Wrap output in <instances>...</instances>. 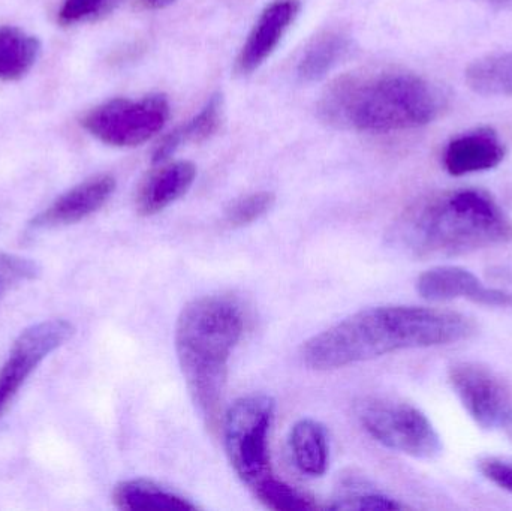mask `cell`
Returning <instances> with one entry per match:
<instances>
[{"mask_svg":"<svg viewBox=\"0 0 512 511\" xmlns=\"http://www.w3.org/2000/svg\"><path fill=\"white\" fill-rule=\"evenodd\" d=\"M505 155L507 149L498 132L486 126L453 138L445 147L442 161L451 176L459 177L493 170L504 161Z\"/></svg>","mask_w":512,"mask_h":511,"instance_id":"13","label":"cell"},{"mask_svg":"<svg viewBox=\"0 0 512 511\" xmlns=\"http://www.w3.org/2000/svg\"><path fill=\"white\" fill-rule=\"evenodd\" d=\"M114 191L116 179L110 174L92 177L60 195L50 207L33 218L30 227L42 230L83 221L102 209Z\"/></svg>","mask_w":512,"mask_h":511,"instance_id":"12","label":"cell"},{"mask_svg":"<svg viewBox=\"0 0 512 511\" xmlns=\"http://www.w3.org/2000/svg\"><path fill=\"white\" fill-rule=\"evenodd\" d=\"M364 431L387 449L421 461L442 453V440L429 417L417 407L390 399H366L357 405Z\"/></svg>","mask_w":512,"mask_h":511,"instance_id":"6","label":"cell"},{"mask_svg":"<svg viewBox=\"0 0 512 511\" xmlns=\"http://www.w3.org/2000/svg\"><path fill=\"white\" fill-rule=\"evenodd\" d=\"M417 291L429 302L466 299L484 306H507L512 300L510 294L487 287L474 273L457 266L427 270L418 278Z\"/></svg>","mask_w":512,"mask_h":511,"instance_id":"10","label":"cell"},{"mask_svg":"<svg viewBox=\"0 0 512 511\" xmlns=\"http://www.w3.org/2000/svg\"><path fill=\"white\" fill-rule=\"evenodd\" d=\"M252 491L267 509L276 511H310L318 509L309 495L282 482L276 476L267 477Z\"/></svg>","mask_w":512,"mask_h":511,"instance_id":"21","label":"cell"},{"mask_svg":"<svg viewBox=\"0 0 512 511\" xmlns=\"http://www.w3.org/2000/svg\"><path fill=\"white\" fill-rule=\"evenodd\" d=\"M466 83L484 96H512V51L490 54L466 69Z\"/></svg>","mask_w":512,"mask_h":511,"instance_id":"20","label":"cell"},{"mask_svg":"<svg viewBox=\"0 0 512 511\" xmlns=\"http://www.w3.org/2000/svg\"><path fill=\"white\" fill-rule=\"evenodd\" d=\"M352 42L349 36L342 32L325 33L316 39L306 53L301 57L297 66L298 80L301 83H316L327 77L342 60L351 53Z\"/></svg>","mask_w":512,"mask_h":511,"instance_id":"19","label":"cell"},{"mask_svg":"<svg viewBox=\"0 0 512 511\" xmlns=\"http://www.w3.org/2000/svg\"><path fill=\"white\" fill-rule=\"evenodd\" d=\"M36 36L14 26H0V81L23 78L41 56Z\"/></svg>","mask_w":512,"mask_h":511,"instance_id":"18","label":"cell"},{"mask_svg":"<svg viewBox=\"0 0 512 511\" xmlns=\"http://www.w3.org/2000/svg\"><path fill=\"white\" fill-rule=\"evenodd\" d=\"M478 470L489 482L512 494V462L499 458H483Z\"/></svg>","mask_w":512,"mask_h":511,"instance_id":"26","label":"cell"},{"mask_svg":"<svg viewBox=\"0 0 512 511\" xmlns=\"http://www.w3.org/2000/svg\"><path fill=\"white\" fill-rule=\"evenodd\" d=\"M445 98L438 87L406 72L369 80L343 78L328 89L321 113L328 122L361 132L387 134L420 128L438 119Z\"/></svg>","mask_w":512,"mask_h":511,"instance_id":"4","label":"cell"},{"mask_svg":"<svg viewBox=\"0 0 512 511\" xmlns=\"http://www.w3.org/2000/svg\"><path fill=\"white\" fill-rule=\"evenodd\" d=\"M448 378L457 398L478 426L487 431H510L512 396L490 369L478 363H454Z\"/></svg>","mask_w":512,"mask_h":511,"instance_id":"8","label":"cell"},{"mask_svg":"<svg viewBox=\"0 0 512 511\" xmlns=\"http://www.w3.org/2000/svg\"><path fill=\"white\" fill-rule=\"evenodd\" d=\"M168 119L170 102L156 93L141 99H111L90 110L81 123L108 146L137 147L159 134Z\"/></svg>","mask_w":512,"mask_h":511,"instance_id":"7","label":"cell"},{"mask_svg":"<svg viewBox=\"0 0 512 511\" xmlns=\"http://www.w3.org/2000/svg\"><path fill=\"white\" fill-rule=\"evenodd\" d=\"M38 273L39 266L35 261L15 257V255L0 254V294L12 285L35 279Z\"/></svg>","mask_w":512,"mask_h":511,"instance_id":"25","label":"cell"},{"mask_svg":"<svg viewBox=\"0 0 512 511\" xmlns=\"http://www.w3.org/2000/svg\"><path fill=\"white\" fill-rule=\"evenodd\" d=\"M197 179V167L189 161L165 162L153 171L137 194L140 215L152 216L188 194Z\"/></svg>","mask_w":512,"mask_h":511,"instance_id":"14","label":"cell"},{"mask_svg":"<svg viewBox=\"0 0 512 511\" xmlns=\"http://www.w3.org/2000/svg\"><path fill=\"white\" fill-rule=\"evenodd\" d=\"M245 332L242 309L227 297L192 300L176 324V353L195 410L207 426L221 414L231 354Z\"/></svg>","mask_w":512,"mask_h":511,"instance_id":"3","label":"cell"},{"mask_svg":"<svg viewBox=\"0 0 512 511\" xmlns=\"http://www.w3.org/2000/svg\"><path fill=\"white\" fill-rule=\"evenodd\" d=\"M388 239L411 257H459L512 242V219L489 192L457 189L412 206Z\"/></svg>","mask_w":512,"mask_h":511,"instance_id":"2","label":"cell"},{"mask_svg":"<svg viewBox=\"0 0 512 511\" xmlns=\"http://www.w3.org/2000/svg\"><path fill=\"white\" fill-rule=\"evenodd\" d=\"M141 2L149 9H164L167 6L173 5L176 0H141Z\"/></svg>","mask_w":512,"mask_h":511,"instance_id":"27","label":"cell"},{"mask_svg":"<svg viewBox=\"0 0 512 511\" xmlns=\"http://www.w3.org/2000/svg\"><path fill=\"white\" fill-rule=\"evenodd\" d=\"M276 401L265 393L237 399L224 416L222 435L228 461L243 483L254 489L273 476L270 461V432Z\"/></svg>","mask_w":512,"mask_h":511,"instance_id":"5","label":"cell"},{"mask_svg":"<svg viewBox=\"0 0 512 511\" xmlns=\"http://www.w3.org/2000/svg\"><path fill=\"white\" fill-rule=\"evenodd\" d=\"M113 501L120 510L126 511L198 510V507L186 498L144 479L119 483L114 488Z\"/></svg>","mask_w":512,"mask_h":511,"instance_id":"17","label":"cell"},{"mask_svg":"<svg viewBox=\"0 0 512 511\" xmlns=\"http://www.w3.org/2000/svg\"><path fill=\"white\" fill-rule=\"evenodd\" d=\"M474 333L472 318L459 312L424 306H376L310 338L301 357L312 371H334L397 351L456 344Z\"/></svg>","mask_w":512,"mask_h":511,"instance_id":"1","label":"cell"},{"mask_svg":"<svg viewBox=\"0 0 512 511\" xmlns=\"http://www.w3.org/2000/svg\"><path fill=\"white\" fill-rule=\"evenodd\" d=\"M292 459L301 473L321 477L327 473L330 462V444L327 429L313 419H301L289 434Z\"/></svg>","mask_w":512,"mask_h":511,"instance_id":"16","label":"cell"},{"mask_svg":"<svg viewBox=\"0 0 512 511\" xmlns=\"http://www.w3.org/2000/svg\"><path fill=\"white\" fill-rule=\"evenodd\" d=\"M508 434H510L512 438V428L510 429V431H508Z\"/></svg>","mask_w":512,"mask_h":511,"instance_id":"29","label":"cell"},{"mask_svg":"<svg viewBox=\"0 0 512 511\" xmlns=\"http://www.w3.org/2000/svg\"><path fill=\"white\" fill-rule=\"evenodd\" d=\"M276 197L273 192L261 191L237 198L225 210V221L230 227L242 228L254 224L273 209Z\"/></svg>","mask_w":512,"mask_h":511,"instance_id":"23","label":"cell"},{"mask_svg":"<svg viewBox=\"0 0 512 511\" xmlns=\"http://www.w3.org/2000/svg\"><path fill=\"white\" fill-rule=\"evenodd\" d=\"M300 11V0H271L265 6L237 59L236 68L240 75H251L264 65Z\"/></svg>","mask_w":512,"mask_h":511,"instance_id":"11","label":"cell"},{"mask_svg":"<svg viewBox=\"0 0 512 511\" xmlns=\"http://www.w3.org/2000/svg\"><path fill=\"white\" fill-rule=\"evenodd\" d=\"M123 0H63L57 20L62 26L101 20L119 8Z\"/></svg>","mask_w":512,"mask_h":511,"instance_id":"24","label":"cell"},{"mask_svg":"<svg viewBox=\"0 0 512 511\" xmlns=\"http://www.w3.org/2000/svg\"><path fill=\"white\" fill-rule=\"evenodd\" d=\"M222 116H224V96L221 93H215L210 96L209 101L194 119L174 129L156 146L152 156L153 164H165L185 143H203L212 138L221 128Z\"/></svg>","mask_w":512,"mask_h":511,"instance_id":"15","label":"cell"},{"mask_svg":"<svg viewBox=\"0 0 512 511\" xmlns=\"http://www.w3.org/2000/svg\"><path fill=\"white\" fill-rule=\"evenodd\" d=\"M408 507L393 497L373 491L369 488H354L349 486L346 492L334 500L328 510H358V511H397L405 510Z\"/></svg>","mask_w":512,"mask_h":511,"instance_id":"22","label":"cell"},{"mask_svg":"<svg viewBox=\"0 0 512 511\" xmlns=\"http://www.w3.org/2000/svg\"><path fill=\"white\" fill-rule=\"evenodd\" d=\"M72 335L74 326L71 323L50 320L33 324L18 336L8 360L0 369V417L39 363L68 342Z\"/></svg>","mask_w":512,"mask_h":511,"instance_id":"9","label":"cell"},{"mask_svg":"<svg viewBox=\"0 0 512 511\" xmlns=\"http://www.w3.org/2000/svg\"><path fill=\"white\" fill-rule=\"evenodd\" d=\"M483 2L489 3L492 6H498V8H502V6L512 5V0H483Z\"/></svg>","mask_w":512,"mask_h":511,"instance_id":"28","label":"cell"}]
</instances>
